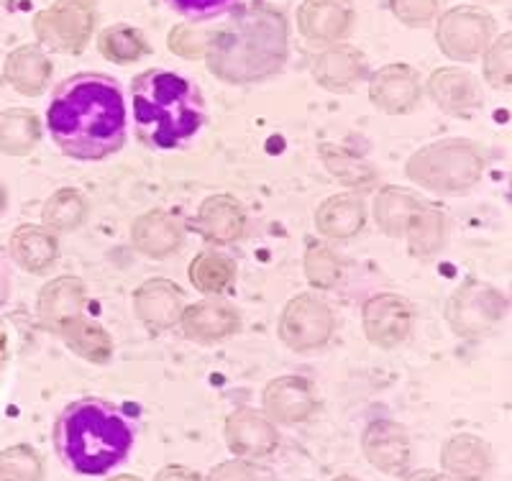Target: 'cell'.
Instances as JSON below:
<instances>
[{"label": "cell", "instance_id": "obj_40", "mask_svg": "<svg viewBox=\"0 0 512 481\" xmlns=\"http://www.w3.org/2000/svg\"><path fill=\"white\" fill-rule=\"evenodd\" d=\"M169 6L180 11L182 16L190 18H210L216 13L226 11L228 6H233L236 0H167Z\"/></svg>", "mask_w": 512, "mask_h": 481}, {"label": "cell", "instance_id": "obj_23", "mask_svg": "<svg viewBox=\"0 0 512 481\" xmlns=\"http://www.w3.org/2000/svg\"><path fill=\"white\" fill-rule=\"evenodd\" d=\"M441 466L448 476L459 481H482L492 466V453L479 435L461 433L443 446Z\"/></svg>", "mask_w": 512, "mask_h": 481}, {"label": "cell", "instance_id": "obj_27", "mask_svg": "<svg viewBox=\"0 0 512 481\" xmlns=\"http://www.w3.org/2000/svg\"><path fill=\"white\" fill-rule=\"evenodd\" d=\"M41 141L39 116L29 108H8L0 113V151L6 157H29Z\"/></svg>", "mask_w": 512, "mask_h": 481}, {"label": "cell", "instance_id": "obj_49", "mask_svg": "<svg viewBox=\"0 0 512 481\" xmlns=\"http://www.w3.org/2000/svg\"><path fill=\"white\" fill-rule=\"evenodd\" d=\"M482 3H487V0H482Z\"/></svg>", "mask_w": 512, "mask_h": 481}, {"label": "cell", "instance_id": "obj_41", "mask_svg": "<svg viewBox=\"0 0 512 481\" xmlns=\"http://www.w3.org/2000/svg\"><path fill=\"white\" fill-rule=\"evenodd\" d=\"M208 481H256L254 466L236 458V461H226V464L216 466L210 471Z\"/></svg>", "mask_w": 512, "mask_h": 481}, {"label": "cell", "instance_id": "obj_5", "mask_svg": "<svg viewBox=\"0 0 512 481\" xmlns=\"http://www.w3.org/2000/svg\"><path fill=\"white\" fill-rule=\"evenodd\" d=\"M408 180L436 195L472 190L484 174V157L477 144L466 139H443L423 146L405 164Z\"/></svg>", "mask_w": 512, "mask_h": 481}, {"label": "cell", "instance_id": "obj_20", "mask_svg": "<svg viewBox=\"0 0 512 481\" xmlns=\"http://www.w3.org/2000/svg\"><path fill=\"white\" fill-rule=\"evenodd\" d=\"M8 251L18 267L29 274H44L59 256V241L47 226H18L8 238Z\"/></svg>", "mask_w": 512, "mask_h": 481}, {"label": "cell", "instance_id": "obj_6", "mask_svg": "<svg viewBox=\"0 0 512 481\" xmlns=\"http://www.w3.org/2000/svg\"><path fill=\"white\" fill-rule=\"evenodd\" d=\"M507 315V297L479 279H466L446 302V323L459 338H482Z\"/></svg>", "mask_w": 512, "mask_h": 481}, {"label": "cell", "instance_id": "obj_33", "mask_svg": "<svg viewBox=\"0 0 512 481\" xmlns=\"http://www.w3.org/2000/svg\"><path fill=\"white\" fill-rule=\"evenodd\" d=\"M236 279V264L218 251H200L190 264V282L205 295H221Z\"/></svg>", "mask_w": 512, "mask_h": 481}, {"label": "cell", "instance_id": "obj_24", "mask_svg": "<svg viewBox=\"0 0 512 481\" xmlns=\"http://www.w3.org/2000/svg\"><path fill=\"white\" fill-rule=\"evenodd\" d=\"M3 75H6V82L16 93L26 95V98H36V95L47 90L49 77H52V62L39 47L24 44V47H16L8 54Z\"/></svg>", "mask_w": 512, "mask_h": 481}, {"label": "cell", "instance_id": "obj_39", "mask_svg": "<svg viewBox=\"0 0 512 481\" xmlns=\"http://www.w3.org/2000/svg\"><path fill=\"white\" fill-rule=\"evenodd\" d=\"M443 0H390V8L402 24L428 26L441 11Z\"/></svg>", "mask_w": 512, "mask_h": 481}, {"label": "cell", "instance_id": "obj_15", "mask_svg": "<svg viewBox=\"0 0 512 481\" xmlns=\"http://www.w3.org/2000/svg\"><path fill=\"white\" fill-rule=\"evenodd\" d=\"M361 448L369 464L377 466L384 474L397 476L410 464L408 433L392 420H374L361 435Z\"/></svg>", "mask_w": 512, "mask_h": 481}, {"label": "cell", "instance_id": "obj_13", "mask_svg": "<svg viewBox=\"0 0 512 481\" xmlns=\"http://www.w3.org/2000/svg\"><path fill=\"white\" fill-rule=\"evenodd\" d=\"M134 313L146 328L169 331L180 323L182 313H185V297L169 279H146L134 292Z\"/></svg>", "mask_w": 512, "mask_h": 481}, {"label": "cell", "instance_id": "obj_47", "mask_svg": "<svg viewBox=\"0 0 512 481\" xmlns=\"http://www.w3.org/2000/svg\"><path fill=\"white\" fill-rule=\"evenodd\" d=\"M507 308H510L512 313V282H510V295H507Z\"/></svg>", "mask_w": 512, "mask_h": 481}, {"label": "cell", "instance_id": "obj_16", "mask_svg": "<svg viewBox=\"0 0 512 481\" xmlns=\"http://www.w3.org/2000/svg\"><path fill=\"white\" fill-rule=\"evenodd\" d=\"M180 325L182 333L192 338V341L216 343L239 331L241 318L239 310L233 308L231 302L210 297V300H200L190 305V308H185Z\"/></svg>", "mask_w": 512, "mask_h": 481}, {"label": "cell", "instance_id": "obj_48", "mask_svg": "<svg viewBox=\"0 0 512 481\" xmlns=\"http://www.w3.org/2000/svg\"><path fill=\"white\" fill-rule=\"evenodd\" d=\"M510 182H512V174H510Z\"/></svg>", "mask_w": 512, "mask_h": 481}, {"label": "cell", "instance_id": "obj_1", "mask_svg": "<svg viewBox=\"0 0 512 481\" xmlns=\"http://www.w3.org/2000/svg\"><path fill=\"white\" fill-rule=\"evenodd\" d=\"M47 128L62 154L77 162H103L126 141V105L108 75L85 72L57 87Z\"/></svg>", "mask_w": 512, "mask_h": 481}, {"label": "cell", "instance_id": "obj_22", "mask_svg": "<svg viewBox=\"0 0 512 481\" xmlns=\"http://www.w3.org/2000/svg\"><path fill=\"white\" fill-rule=\"evenodd\" d=\"M367 223V208L359 195H333L323 200L320 208L315 210V228L320 236L333 238V241H349Z\"/></svg>", "mask_w": 512, "mask_h": 481}, {"label": "cell", "instance_id": "obj_26", "mask_svg": "<svg viewBox=\"0 0 512 481\" xmlns=\"http://www.w3.org/2000/svg\"><path fill=\"white\" fill-rule=\"evenodd\" d=\"M313 75L320 87L341 93L367 75V57L356 47H331L318 54L313 64Z\"/></svg>", "mask_w": 512, "mask_h": 481}, {"label": "cell", "instance_id": "obj_35", "mask_svg": "<svg viewBox=\"0 0 512 481\" xmlns=\"http://www.w3.org/2000/svg\"><path fill=\"white\" fill-rule=\"evenodd\" d=\"M41 458L26 443L0 451V481H41Z\"/></svg>", "mask_w": 512, "mask_h": 481}, {"label": "cell", "instance_id": "obj_9", "mask_svg": "<svg viewBox=\"0 0 512 481\" xmlns=\"http://www.w3.org/2000/svg\"><path fill=\"white\" fill-rule=\"evenodd\" d=\"M333 331H336L333 310L318 295L300 292L282 310L280 338L292 351L305 354V351L323 348L333 338Z\"/></svg>", "mask_w": 512, "mask_h": 481}, {"label": "cell", "instance_id": "obj_8", "mask_svg": "<svg viewBox=\"0 0 512 481\" xmlns=\"http://www.w3.org/2000/svg\"><path fill=\"white\" fill-rule=\"evenodd\" d=\"M495 18L474 6H459L443 13L436 29V44L454 62H474L484 57L495 41Z\"/></svg>", "mask_w": 512, "mask_h": 481}, {"label": "cell", "instance_id": "obj_36", "mask_svg": "<svg viewBox=\"0 0 512 481\" xmlns=\"http://www.w3.org/2000/svg\"><path fill=\"white\" fill-rule=\"evenodd\" d=\"M482 70L489 85L497 90H512V31L489 44Z\"/></svg>", "mask_w": 512, "mask_h": 481}, {"label": "cell", "instance_id": "obj_44", "mask_svg": "<svg viewBox=\"0 0 512 481\" xmlns=\"http://www.w3.org/2000/svg\"><path fill=\"white\" fill-rule=\"evenodd\" d=\"M6 208H8V187L6 182L0 180V213H3Z\"/></svg>", "mask_w": 512, "mask_h": 481}, {"label": "cell", "instance_id": "obj_43", "mask_svg": "<svg viewBox=\"0 0 512 481\" xmlns=\"http://www.w3.org/2000/svg\"><path fill=\"white\" fill-rule=\"evenodd\" d=\"M405 481H443V476L436 471H413Z\"/></svg>", "mask_w": 512, "mask_h": 481}, {"label": "cell", "instance_id": "obj_34", "mask_svg": "<svg viewBox=\"0 0 512 481\" xmlns=\"http://www.w3.org/2000/svg\"><path fill=\"white\" fill-rule=\"evenodd\" d=\"M98 49L105 59H111L116 64H131L136 59L144 57L149 52V44H146L144 34L134 26L118 24L105 29L98 39Z\"/></svg>", "mask_w": 512, "mask_h": 481}, {"label": "cell", "instance_id": "obj_25", "mask_svg": "<svg viewBox=\"0 0 512 481\" xmlns=\"http://www.w3.org/2000/svg\"><path fill=\"white\" fill-rule=\"evenodd\" d=\"M198 228L210 244H233L246 228V215L231 195H210L198 210Z\"/></svg>", "mask_w": 512, "mask_h": 481}, {"label": "cell", "instance_id": "obj_3", "mask_svg": "<svg viewBox=\"0 0 512 481\" xmlns=\"http://www.w3.org/2000/svg\"><path fill=\"white\" fill-rule=\"evenodd\" d=\"M136 134L154 149H177L203 126V98L187 77L146 70L131 85Z\"/></svg>", "mask_w": 512, "mask_h": 481}, {"label": "cell", "instance_id": "obj_11", "mask_svg": "<svg viewBox=\"0 0 512 481\" xmlns=\"http://www.w3.org/2000/svg\"><path fill=\"white\" fill-rule=\"evenodd\" d=\"M264 410L274 423L297 425L313 418L318 410L313 384L305 377H277L264 389Z\"/></svg>", "mask_w": 512, "mask_h": 481}, {"label": "cell", "instance_id": "obj_29", "mask_svg": "<svg viewBox=\"0 0 512 481\" xmlns=\"http://www.w3.org/2000/svg\"><path fill=\"white\" fill-rule=\"evenodd\" d=\"M443 233H446V218L438 208L423 203L413 215L402 238H408V249L415 259H431L441 251Z\"/></svg>", "mask_w": 512, "mask_h": 481}, {"label": "cell", "instance_id": "obj_46", "mask_svg": "<svg viewBox=\"0 0 512 481\" xmlns=\"http://www.w3.org/2000/svg\"><path fill=\"white\" fill-rule=\"evenodd\" d=\"M331 481H359V479H354V476H336V479Z\"/></svg>", "mask_w": 512, "mask_h": 481}, {"label": "cell", "instance_id": "obj_31", "mask_svg": "<svg viewBox=\"0 0 512 481\" xmlns=\"http://www.w3.org/2000/svg\"><path fill=\"white\" fill-rule=\"evenodd\" d=\"M88 218V200L75 187H62L44 203L41 210V221L49 231L57 233H70L80 228Z\"/></svg>", "mask_w": 512, "mask_h": 481}, {"label": "cell", "instance_id": "obj_30", "mask_svg": "<svg viewBox=\"0 0 512 481\" xmlns=\"http://www.w3.org/2000/svg\"><path fill=\"white\" fill-rule=\"evenodd\" d=\"M59 336L64 338L67 348L75 351L80 359L93 361V364H108L113 356V338L108 336L103 325L88 320L85 315L72 320L70 325H64Z\"/></svg>", "mask_w": 512, "mask_h": 481}, {"label": "cell", "instance_id": "obj_38", "mask_svg": "<svg viewBox=\"0 0 512 481\" xmlns=\"http://www.w3.org/2000/svg\"><path fill=\"white\" fill-rule=\"evenodd\" d=\"M208 44H210L208 31L192 29V26H185V24L175 26V29L169 31V49L185 59L205 57Z\"/></svg>", "mask_w": 512, "mask_h": 481}, {"label": "cell", "instance_id": "obj_21", "mask_svg": "<svg viewBox=\"0 0 512 481\" xmlns=\"http://www.w3.org/2000/svg\"><path fill=\"white\" fill-rule=\"evenodd\" d=\"M131 241H134L136 251L149 259H167L180 249L182 228L164 210H149V213L139 215L131 226Z\"/></svg>", "mask_w": 512, "mask_h": 481}, {"label": "cell", "instance_id": "obj_12", "mask_svg": "<svg viewBox=\"0 0 512 481\" xmlns=\"http://www.w3.org/2000/svg\"><path fill=\"white\" fill-rule=\"evenodd\" d=\"M369 100L387 116H405L420 103V80L408 64H387L369 82Z\"/></svg>", "mask_w": 512, "mask_h": 481}, {"label": "cell", "instance_id": "obj_14", "mask_svg": "<svg viewBox=\"0 0 512 481\" xmlns=\"http://www.w3.org/2000/svg\"><path fill=\"white\" fill-rule=\"evenodd\" d=\"M354 26V8L346 0H305L297 8V29L313 44L344 39Z\"/></svg>", "mask_w": 512, "mask_h": 481}, {"label": "cell", "instance_id": "obj_18", "mask_svg": "<svg viewBox=\"0 0 512 481\" xmlns=\"http://www.w3.org/2000/svg\"><path fill=\"white\" fill-rule=\"evenodd\" d=\"M428 95L443 113L469 116L482 105V90L472 72L461 67H441L428 80Z\"/></svg>", "mask_w": 512, "mask_h": 481}, {"label": "cell", "instance_id": "obj_10", "mask_svg": "<svg viewBox=\"0 0 512 481\" xmlns=\"http://www.w3.org/2000/svg\"><path fill=\"white\" fill-rule=\"evenodd\" d=\"M361 325L369 343L379 348H395L410 336L413 328V308L410 302L395 292H382L364 302Z\"/></svg>", "mask_w": 512, "mask_h": 481}, {"label": "cell", "instance_id": "obj_45", "mask_svg": "<svg viewBox=\"0 0 512 481\" xmlns=\"http://www.w3.org/2000/svg\"><path fill=\"white\" fill-rule=\"evenodd\" d=\"M108 481H141L139 476H131V474H121V476H113V479Z\"/></svg>", "mask_w": 512, "mask_h": 481}, {"label": "cell", "instance_id": "obj_2", "mask_svg": "<svg viewBox=\"0 0 512 481\" xmlns=\"http://www.w3.org/2000/svg\"><path fill=\"white\" fill-rule=\"evenodd\" d=\"M208 70L231 85L267 80L287 59V21L267 3L239 8L210 34Z\"/></svg>", "mask_w": 512, "mask_h": 481}, {"label": "cell", "instance_id": "obj_37", "mask_svg": "<svg viewBox=\"0 0 512 481\" xmlns=\"http://www.w3.org/2000/svg\"><path fill=\"white\" fill-rule=\"evenodd\" d=\"M305 277L318 290H331L341 279V261L326 246H313L305 254Z\"/></svg>", "mask_w": 512, "mask_h": 481}, {"label": "cell", "instance_id": "obj_4", "mask_svg": "<svg viewBox=\"0 0 512 481\" xmlns=\"http://www.w3.org/2000/svg\"><path fill=\"white\" fill-rule=\"evenodd\" d=\"M134 446V430L121 412L98 400H82L64 410L57 425V448L77 474L100 476L118 466Z\"/></svg>", "mask_w": 512, "mask_h": 481}, {"label": "cell", "instance_id": "obj_28", "mask_svg": "<svg viewBox=\"0 0 512 481\" xmlns=\"http://www.w3.org/2000/svg\"><path fill=\"white\" fill-rule=\"evenodd\" d=\"M423 203L425 200L418 198L413 190L395 185L384 187V190H379L377 200H374V221L390 238H402L410 215Z\"/></svg>", "mask_w": 512, "mask_h": 481}, {"label": "cell", "instance_id": "obj_19", "mask_svg": "<svg viewBox=\"0 0 512 481\" xmlns=\"http://www.w3.org/2000/svg\"><path fill=\"white\" fill-rule=\"evenodd\" d=\"M226 443L241 458H262L277 448V430L256 410H236L226 420Z\"/></svg>", "mask_w": 512, "mask_h": 481}, {"label": "cell", "instance_id": "obj_42", "mask_svg": "<svg viewBox=\"0 0 512 481\" xmlns=\"http://www.w3.org/2000/svg\"><path fill=\"white\" fill-rule=\"evenodd\" d=\"M154 481H200V476L185 466H167L154 476Z\"/></svg>", "mask_w": 512, "mask_h": 481}, {"label": "cell", "instance_id": "obj_17", "mask_svg": "<svg viewBox=\"0 0 512 481\" xmlns=\"http://www.w3.org/2000/svg\"><path fill=\"white\" fill-rule=\"evenodd\" d=\"M39 320L47 331L62 333L64 325L80 318L85 310V284L77 277H57L41 287L36 300Z\"/></svg>", "mask_w": 512, "mask_h": 481}, {"label": "cell", "instance_id": "obj_32", "mask_svg": "<svg viewBox=\"0 0 512 481\" xmlns=\"http://www.w3.org/2000/svg\"><path fill=\"white\" fill-rule=\"evenodd\" d=\"M318 154L323 159V167L346 187H369L377 180V169L367 159L356 157L349 149L333 144H320Z\"/></svg>", "mask_w": 512, "mask_h": 481}, {"label": "cell", "instance_id": "obj_7", "mask_svg": "<svg viewBox=\"0 0 512 481\" xmlns=\"http://www.w3.org/2000/svg\"><path fill=\"white\" fill-rule=\"evenodd\" d=\"M95 29V6L90 0H54L36 13L34 34L44 47L64 54H80Z\"/></svg>", "mask_w": 512, "mask_h": 481}]
</instances>
